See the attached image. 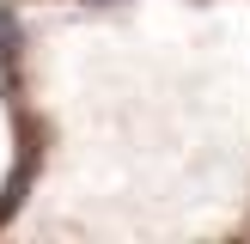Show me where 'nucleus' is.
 <instances>
[{
	"label": "nucleus",
	"mask_w": 250,
	"mask_h": 244,
	"mask_svg": "<svg viewBox=\"0 0 250 244\" xmlns=\"http://www.w3.org/2000/svg\"><path fill=\"white\" fill-rule=\"evenodd\" d=\"M92 6H116V0H92Z\"/></svg>",
	"instance_id": "nucleus-1"
}]
</instances>
